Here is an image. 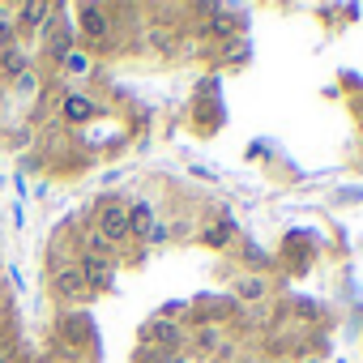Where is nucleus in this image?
I'll list each match as a JSON object with an SVG mask.
<instances>
[{
	"mask_svg": "<svg viewBox=\"0 0 363 363\" xmlns=\"http://www.w3.org/2000/svg\"><path fill=\"white\" fill-rule=\"evenodd\" d=\"M99 235H103L107 244H120V240L128 235V206H124V201H107V206H103V214H99Z\"/></svg>",
	"mask_w": 363,
	"mask_h": 363,
	"instance_id": "1",
	"label": "nucleus"
},
{
	"mask_svg": "<svg viewBox=\"0 0 363 363\" xmlns=\"http://www.w3.org/2000/svg\"><path fill=\"white\" fill-rule=\"evenodd\" d=\"M77 269H82V278H86L90 291H107V286H111V261H107V257H90V252H86V257L77 261Z\"/></svg>",
	"mask_w": 363,
	"mask_h": 363,
	"instance_id": "2",
	"label": "nucleus"
},
{
	"mask_svg": "<svg viewBox=\"0 0 363 363\" xmlns=\"http://www.w3.org/2000/svg\"><path fill=\"white\" fill-rule=\"evenodd\" d=\"M52 291H56L60 299H73V295H82V291H86V278H82V269H77V265H60V269L52 274Z\"/></svg>",
	"mask_w": 363,
	"mask_h": 363,
	"instance_id": "3",
	"label": "nucleus"
},
{
	"mask_svg": "<svg viewBox=\"0 0 363 363\" xmlns=\"http://www.w3.org/2000/svg\"><path fill=\"white\" fill-rule=\"evenodd\" d=\"M141 342H145V346H175V342H179V329H175L171 320H150V325L141 329Z\"/></svg>",
	"mask_w": 363,
	"mask_h": 363,
	"instance_id": "4",
	"label": "nucleus"
},
{
	"mask_svg": "<svg viewBox=\"0 0 363 363\" xmlns=\"http://www.w3.org/2000/svg\"><path fill=\"white\" fill-rule=\"evenodd\" d=\"M82 30H86L90 39H103V35H107V18H103L99 5H82Z\"/></svg>",
	"mask_w": 363,
	"mask_h": 363,
	"instance_id": "5",
	"label": "nucleus"
},
{
	"mask_svg": "<svg viewBox=\"0 0 363 363\" xmlns=\"http://www.w3.org/2000/svg\"><path fill=\"white\" fill-rule=\"evenodd\" d=\"M60 111H65V120H73V124H86V120L94 116V103H90V99H82V94H69Z\"/></svg>",
	"mask_w": 363,
	"mask_h": 363,
	"instance_id": "6",
	"label": "nucleus"
},
{
	"mask_svg": "<svg viewBox=\"0 0 363 363\" xmlns=\"http://www.w3.org/2000/svg\"><path fill=\"white\" fill-rule=\"evenodd\" d=\"M145 231H150V206L141 201V206H128V235H141L145 240Z\"/></svg>",
	"mask_w": 363,
	"mask_h": 363,
	"instance_id": "7",
	"label": "nucleus"
},
{
	"mask_svg": "<svg viewBox=\"0 0 363 363\" xmlns=\"http://www.w3.org/2000/svg\"><path fill=\"white\" fill-rule=\"evenodd\" d=\"M22 18H26V26L43 30V26H48V18H52V5H26V9H22Z\"/></svg>",
	"mask_w": 363,
	"mask_h": 363,
	"instance_id": "8",
	"label": "nucleus"
},
{
	"mask_svg": "<svg viewBox=\"0 0 363 363\" xmlns=\"http://www.w3.org/2000/svg\"><path fill=\"white\" fill-rule=\"evenodd\" d=\"M235 291H240V299H261V295H265V282H261V278H240Z\"/></svg>",
	"mask_w": 363,
	"mask_h": 363,
	"instance_id": "9",
	"label": "nucleus"
},
{
	"mask_svg": "<svg viewBox=\"0 0 363 363\" xmlns=\"http://www.w3.org/2000/svg\"><path fill=\"white\" fill-rule=\"evenodd\" d=\"M0 65H5V73H22V69H26V56H22L18 48H9V52H5V60H0Z\"/></svg>",
	"mask_w": 363,
	"mask_h": 363,
	"instance_id": "10",
	"label": "nucleus"
},
{
	"mask_svg": "<svg viewBox=\"0 0 363 363\" xmlns=\"http://www.w3.org/2000/svg\"><path fill=\"white\" fill-rule=\"evenodd\" d=\"M201 240H206V244H210V248H223V244H227V240H231V227H227V223H223V227H214V231H206V235H201Z\"/></svg>",
	"mask_w": 363,
	"mask_h": 363,
	"instance_id": "11",
	"label": "nucleus"
},
{
	"mask_svg": "<svg viewBox=\"0 0 363 363\" xmlns=\"http://www.w3.org/2000/svg\"><path fill=\"white\" fill-rule=\"evenodd\" d=\"M167 235H171V231H167V223H150V231H145V240H150V244H162Z\"/></svg>",
	"mask_w": 363,
	"mask_h": 363,
	"instance_id": "12",
	"label": "nucleus"
},
{
	"mask_svg": "<svg viewBox=\"0 0 363 363\" xmlns=\"http://www.w3.org/2000/svg\"><path fill=\"white\" fill-rule=\"evenodd\" d=\"M9 39H13V22L0 13V43H9Z\"/></svg>",
	"mask_w": 363,
	"mask_h": 363,
	"instance_id": "13",
	"label": "nucleus"
},
{
	"mask_svg": "<svg viewBox=\"0 0 363 363\" xmlns=\"http://www.w3.org/2000/svg\"><path fill=\"white\" fill-rule=\"evenodd\" d=\"M65 65H69V69H73V73H82V69H86V60H82V56H77V52H65Z\"/></svg>",
	"mask_w": 363,
	"mask_h": 363,
	"instance_id": "14",
	"label": "nucleus"
}]
</instances>
